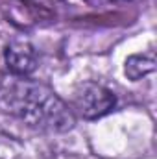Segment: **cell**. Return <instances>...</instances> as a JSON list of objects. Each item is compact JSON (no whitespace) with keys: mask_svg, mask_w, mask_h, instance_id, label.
Segmentation results:
<instances>
[{"mask_svg":"<svg viewBox=\"0 0 157 159\" xmlns=\"http://www.w3.org/2000/svg\"><path fill=\"white\" fill-rule=\"evenodd\" d=\"M0 102L6 111L41 131L65 133L76 124V115L65 100H61L48 85L30 78L13 74L2 76Z\"/></svg>","mask_w":157,"mask_h":159,"instance_id":"6da1fadb","label":"cell"},{"mask_svg":"<svg viewBox=\"0 0 157 159\" xmlns=\"http://www.w3.org/2000/svg\"><path fill=\"white\" fill-rule=\"evenodd\" d=\"M117 106V96L111 89L96 83L85 81L74 91L72 96V113L85 120H98L109 115Z\"/></svg>","mask_w":157,"mask_h":159,"instance_id":"7a4b0ae2","label":"cell"},{"mask_svg":"<svg viewBox=\"0 0 157 159\" xmlns=\"http://www.w3.org/2000/svg\"><path fill=\"white\" fill-rule=\"evenodd\" d=\"M4 63L9 74L19 78H30L37 69V50L26 39L11 41L4 50Z\"/></svg>","mask_w":157,"mask_h":159,"instance_id":"3957f363","label":"cell"},{"mask_svg":"<svg viewBox=\"0 0 157 159\" xmlns=\"http://www.w3.org/2000/svg\"><path fill=\"white\" fill-rule=\"evenodd\" d=\"M154 70H155V54H154V50L144 52V54H133L126 59V65H124V74L131 81H139V80L146 78Z\"/></svg>","mask_w":157,"mask_h":159,"instance_id":"277c9868","label":"cell"},{"mask_svg":"<svg viewBox=\"0 0 157 159\" xmlns=\"http://www.w3.org/2000/svg\"><path fill=\"white\" fill-rule=\"evenodd\" d=\"M89 4L100 6V4H117V2H129V0H87Z\"/></svg>","mask_w":157,"mask_h":159,"instance_id":"5b68a950","label":"cell"}]
</instances>
